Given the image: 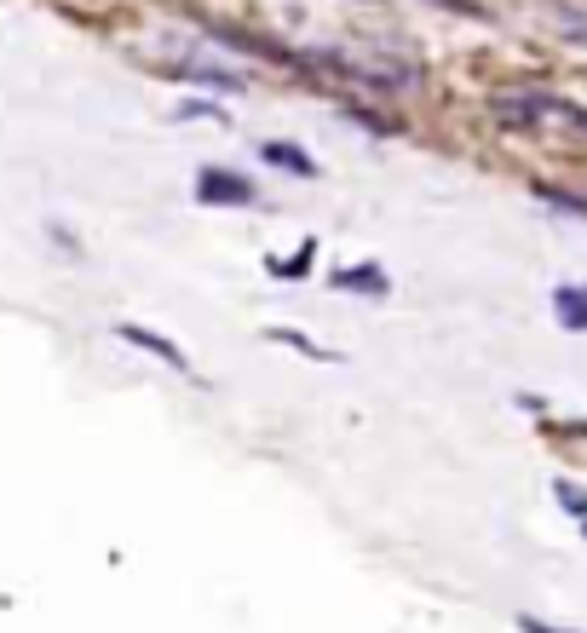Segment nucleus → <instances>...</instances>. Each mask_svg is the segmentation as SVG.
I'll return each instance as SVG.
<instances>
[{
	"label": "nucleus",
	"mask_w": 587,
	"mask_h": 633,
	"mask_svg": "<svg viewBox=\"0 0 587 633\" xmlns=\"http://www.w3.org/2000/svg\"><path fill=\"white\" fill-rule=\"evenodd\" d=\"M253 196H260L253 179H242L231 167H202L196 173V201H208V208H248Z\"/></svg>",
	"instance_id": "f257e3e1"
},
{
	"label": "nucleus",
	"mask_w": 587,
	"mask_h": 633,
	"mask_svg": "<svg viewBox=\"0 0 587 633\" xmlns=\"http://www.w3.org/2000/svg\"><path fill=\"white\" fill-rule=\"evenodd\" d=\"M116 340H127V346H144V351H156L162 363H173V369H191V358L178 351L173 340H162V335H150V328H139V323H116Z\"/></svg>",
	"instance_id": "f03ea898"
},
{
	"label": "nucleus",
	"mask_w": 587,
	"mask_h": 633,
	"mask_svg": "<svg viewBox=\"0 0 587 633\" xmlns=\"http://www.w3.org/2000/svg\"><path fill=\"white\" fill-rule=\"evenodd\" d=\"M553 317L565 323L570 335H581V328H587V288H570V283L558 288V294H553Z\"/></svg>",
	"instance_id": "7ed1b4c3"
},
{
	"label": "nucleus",
	"mask_w": 587,
	"mask_h": 633,
	"mask_svg": "<svg viewBox=\"0 0 587 633\" xmlns=\"http://www.w3.org/2000/svg\"><path fill=\"white\" fill-rule=\"evenodd\" d=\"M260 156H265L271 167H289V173H300V179H317V162L305 156V150H294V144H260Z\"/></svg>",
	"instance_id": "20e7f679"
},
{
	"label": "nucleus",
	"mask_w": 587,
	"mask_h": 633,
	"mask_svg": "<svg viewBox=\"0 0 587 633\" xmlns=\"http://www.w3.org/2000/svg\"><path fill=\"white\" fill-rule=\"evenodd\" d=\"M335 288H363V294H387V271H380V265H346V271H335Z\"/></svg>",
	"instance_id": "39448f33"
},
{
	"label": "nucleus",
	"mask_w": 587,
	"mask_h": 633,
	"mask_svg": "<svg viewBox=\"0 0 587 633\" xmlns=\"http://www.w3.org/2000/svg\"><path fill=\"white\" fill-rule=\"evenodd\" d=\"M553 495L565 501V513H570V519H581V524H587V490H581V484H570V478H558V484H553Z\"/></svg>",
	"instance_id": "423d86ee"
},
{
	"label": "nucleus",
	"mask_w": 587,
	"mask_h": 633,
	"mask_svg": "<svg viewBox=\"0 0 587 633\" xmlns=\"http://www.w3.org/2000/svg\"><path fill=\"white\" fill-rule=\"evenodd\" d=\"M312 260H317V242H300L294 260H276L271 271H276V276H305V265H312Z\"/></svg>",
	"instance_id": "0eeeda50"
},
{
	"label": "nucleus",
	"mask_w": 587,
	"mask_h": 633,
	"mask_svg": "<svg viewBox=\"0 0 587 633\" xmlns=\"http://www.w3.org/2000/svg\"><path fill=\"white\" fill-rule=\"evenodd\" d=\"M271 340H283V346H294V351H305V358H328V351L323 346H312V340H305V335H289V328H276V335Z\"/></svg>",
	"instance_id": "6e6552de"
},
{
	"label": "nucleus",
	"mask_w": 587,
	"mask_h": 633,
	"mask_svg": "<svg viewBox=\"0 0 587 633\" xmlns=\"http://www.w3.org/2000/svg\"><path fill=\"white\" fill-rule=\"evenodd\" d=\"M519 633H570V627H553L542 616H519Z\"/></svg>",
	"instance_id": "1a4fd4ad"
},
{
	"label": "nucleus",
	"mask_w": 587,
	"mask_h": 633,
	"mask_svg": "<svg viewBox=\"0 0 587 633\" xmlns=\"http://www.w3.org/2000/svg\"><path fill=\"white\" fill-rule=\"evenodd\" d=\"M432 7H449V12H467V18H478V7H472V0H432Z\"/></svg>",
	"instance_id": "9d476101"
}]
</instances>
